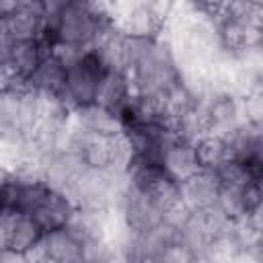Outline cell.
<instances>
[{
  "label": "cell",
  "mask_w": 263,
  "mask_h": 263,
  "mask_svg": "<svg viewBox=\"0 0 263 263\" xmlns=\"http://www.w3.org/2000/svg\"><path fill=\"white\" fill-rule=\"evenodd\" d=\"M123 185L125 175L86 164L66 195L80 210H113Z\"/></svg>",
  "instance_id": "cell-1"
},
{
  "label": "cell",
  "mask_w": 263,
  "mask_h": 263,
  "mask_svg": "<svg viewBox=\"0 0 263 263\" xmlns=\"http://www.w3.org/2000/svg\"><path fill=\"white\" fill-rule=\"evenodd\" d=\"M105 76H107V68L88 49L80 60H76L66 68V82H64V90L60 92V101L70 111L92 105L97 101Z\"/></svg>",
  "instance_id": "cell-2"
},
{
  "label": "cell",
  "mask_w": 263,
  "mask_h": 263,
  "mask_svg": "<svg viewBox=\"0 0 263 263\" xmlns=\"http://www.w3.org/2000/svg\"><path fill=\"white\" fill-rule=\"evenodd\" d=\"M113 210L119 216L123 228L132 234H142L162 220V210L156 199L150 193L138 191L129 185H123Z\"/></svg>",
  "instance_id": "cell-3"
},
{
  "label": "cell",
  "mask_w": 263,
  "mask_h": 263,
  "mask_svg": "<svg viewBox=\"0 0 263 263\" xmlns=\"http://www.w3.org/2000/svg\"><path fill=\"white\" fill-rule=\"evenodd\" d=\"M27 255L33 263H82V240L64 226L45 232L39 247Z\"/></svg>",
  "instance_id": "cell-4"
},
{
  "label": "cell",
  "mask_w": 263,
  "mask_h": 263,
  "mask_svg": "<svg viewBox=\"0 0 263 263\" xmlns=\"http://www.w3.org/2000/svg\"><path fill=\"white\" fill-rule=\"evenodd\" d=\"M86 166L84 158L72 152H51L43 156L37 164V177L58 193H68L74 179Z\"/></svg>",
  "instance_id": "cell-5"
},
{
  "label": "cell",
  "mask_w": 263,
  "mask_h": 263,
  "mask_svg": "<svg viewBox=\"0 0 263 263\" xmlns=\"http://www.w3.org/2000/svg\"><path fill=\"white\" fill-rule=\"evenodd\" d=\"M218 193H220V181H218L216 173L210 168H201L187 181L179 183L181 205L185 210H189L191 214H199V212H205L208 208L216 205Z\"/></svg>",
  "instance_id": "cell-6"
},
{
  "label": "cell",
  "mask_w": 263,
  "mask_h": 263,
  "mask_svg": "<svg viewBox=\"0 0 263 263\" xmlns=\"http://www.w3.org/2000/svg\"><path fill=\"white\" fill-rule=\"evenodd\" d=\"M160 166L166 173V177L171 181H175L177 185L187 181L189 177H193L197 171H201L199 158H197V150L193 142L175 138L171 140L160 156Z\"/></svg>",
  "instance_id": "cell-7"
},
{
  "label": "cell",
  "mask_w": 263,
  "mask_h": 263,
  "mask_svg": "<svg viewBox=\"0 0 263 263\" xmlns=\"http://www.w3.org/2000/svg\"><path fill=\"white\" fill-rule=\"evenodd\" d=\"M45 14V2L41 0H21L18 8L0 21V31L10 39H39L41 23Z\"/></svg>",
  "instance_id": "cell-8"
},
{
  "label": "cell",
  "mask_w": 263,
  "mask_h": 263,
  "mask_svg": "<svg viewBox=\"0 0 263 263\" xmlns=\"http://www.w3.org/2000/svg\"><path fill=\"white\" fill-rule=\"evenodd\" d=\"M49 55V49L41 39H18L12 41L6 72L16 80L27 84V80L33 76V72L39 68V64Z\"/></svg>",
  "instance_id": "cell-9"
},
{
  "label": "cell",
  "mask_w": 263,
  "mask_h": 263,
  "mask_svg": "<svg viewBox=\"0 0 263 263\" xmlns=\"http://www.w3.org/2000/svg\"><path fill=\"white\" fill-rule=\"evenodd\" d=\"M70 119L80 129L97 134V136H117V134H123V125H121L119 115L113 113L111 109L99 105V103L74 109L70 113Z\"/></svg>",
  "instance_id": "cell-10"
},
{
  "label": "cell",
  "mask_w": 263,
  "mask_h": 263,
  "mask_svg": "<svg viewBox=\"0 0 263 263\" xmlns=\"http://www.w3.org/2000/svg\"><path fill=\"white\" fill-rule=\"evenodd\" d=\"M74 210H76V205L70 201L68 195L49 189V193L33 210L31 218L41 226L43 232H51V230L68 226L70 218L74 216Z\"/></svg>",
  "instance_id": "cell-11"
},
{
  "label": "cell",
  "mask_w": 263,
  "mask_h": 263,
  "mask_svg": "<svg viewBox=\"0 0 263 263\" xmlns=\"http://www.w3.org/2000/svg\"><path fill=\"white\" fill-rule=\"evenodd\" d=\"M23 90L25 88H4L0 90V138L25 136L23 121Z\"/></svg>",
  "instance_id": "cell-12"
},
{
  "label": "cell",
  "mask_w": 263,
  "mask_h": 263,
  "mask_svg": "<svg viewBox=\"0 0 263 263\" xmlns=\"http://www.w3.org/2000/svg\"><path fill=\"white\" fill-rule=\"evenodd\" d=\"M64 82H66V68L55 55L49 53L33 72V76L27 80V86L49 97H60V92L64 90Z\"/></svg>",
  "instance_id": "cell-13"
},
{
  "label": "cell",
  "mask_w": 263,
  "mask_h": 263,
  "mask_svg": "<svg viewBox=\"0 0 263 263\" xmlns=\"http://www.w3.org/2000/svg\"><path fill=\"white\" fill-rule=\"evenodd\" d=\"M43 230L41 226L27 214H14L12 218V226H10V234H8V249L21 251V253H31L33 249L39 247V242L43 240Z\"/></svg>",
  "instance_id": "cell-14"
},
{
  "label": "cell",
  "mask_w": 263,
  "mask_h": 263,
  "mask_svg": "<svg viewBox=\"0 0 263 263\" xmlns=\"http://www.w3.org/2000/svg\"><path fill=\"white\" fill-rule=\"evenodd\" d=\"M134 95V88L129 84V78L127 74H121V72H107L101 88H99V95H97V101L99 105L111 109L113 113H119V109L127 103V99Z\"/></svg>",
  "instance_id": "cell-15"
},
{
  "label": "cell",
  "mask_w": 263,
  "mask_h": 263,
  "mask_svg": "<svg viewBox=\"0 0 263 263\" xmlns=\"http://www.w3.org/2000/svg\"><path fill=\"white\" fill-rule=\"evenodd\" d=\"M218 181H220V187H230V189H245L247 185L251 183H261V175L251 171L247 164L238 162V160H232V158H226L224 162H220L216 168H214Z\"/></svg>",
  "instance_id": "cell-16"
},
{
  "label": "cell",
  "mask_w": 263,
  "mask_h": 263,
  "mask_svg": "<svg viewBox=\"0 0 263 263\" xmlns=\"http://www.w3.org/2000/svg\"><path fill=\"white\" fill-rule=\"evenodd\" d=\"M195 150H197V158H199L201 168L214 171L220 162H224L228 158V150H226L224 140L216 138V136H210V134L201 136L195 142Z\"/></svg>",
  "instance_id": "cell-17"
},
{
  "label": "cell",
  "mask_w": 263,
  "mask_h": 263,
  "mask_svg": "<svg viewBox=\"0 0 263 263\" xmlns=\"http://www.w3.org/2000/svg\"><path fill=\"white\" fill-rule=\"evenodd\" d=\"M0 263H33V261L27 253L4 247V249H0Z\"/></svg>",
  "instance_id": "cell-18"
},
{
  "label": "cell",
  "mask_w": 263,
  "mask_h": 263,
  "mask_svg": "<svg viewBox=\"0 0 263 263\" xmlns=\"http://www.w3.org/2000/svg\"><path fill=\"white\" fill-rule=\"evenodd\" d=\"M0 212H2V208H0Z\"/></svg>",
  "instance_id": "cell-19"
}]
</instances>
